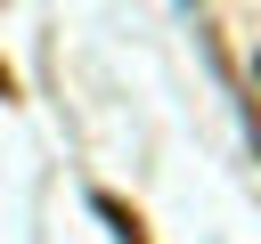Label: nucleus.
I'll use <instances>...</instances> for the list:
<instances>
[{
  "mask_svg": "<svg viewBox=\"0 0 261 244\" xmlns=\"http://www.w3.org/2000/svg\"><path fill=\"white\" fill-rule=\"evenodd\" d=\"M90 203H98V220H106V228H114L122 244H147V228H139V211H130L122 195H90Z\"/></svg>",
  "mask_w": 261,
  "mask_h": 244,
  "instance_id": "obj_1",
  "label": "nucleus"
},
{
  "mask_svg": "<svg viewBox=\"0 0 261 244\" xmlns=\"http://www.w3.org/2000/svg\"><path fill=\"white\" fill-rule=\"evenodd\" d=\"M0 98H16V73H8V65H0Z\"/></svg>",
  "mask_w": 261,
  "mask_h": 244,
  "instance_id": "obj_2",
  "label": "nucleus"
},
{
  "mask_svg": "<svg viewBox=\"0 0 261 244\" xmlns=\"http://www.w3.org/2000/svg\"><path fill=\"white\" fill-rule=\"evenodd\" d=\"M253 73H261V65H253Z\"/></svg>",
  "mask_w": 261,
  "mask_h": 244,
  "instance_id": "obj_3",
  "label": "nucleus"
}]
</instances>
